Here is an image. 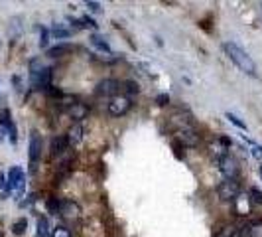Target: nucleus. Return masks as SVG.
I'll return each instance as SVG.
<instances>
[{"mask_svg": "<svg viewBox=\"0 0 262 237\" xmlns=\"http://www.w3.org/2000/svg\"><path fill=\"white\" fill-rule=\"evenodd\" d=\"M217 194L223 202H235L236 198L241 196V186L236 180H225L217 188Z\"/></svg>", "mask_w": 262, "mask_h": 237, "instance_id": "nucleus-6", "label": "nucleus"}, {"mask_svg": "<svg viewBox=\"0 0 262 237\" xmlns=\"http://www.w3.org/2000/svg\"><path fill=\"white\" fill-rule=\"evenodd\" d=\"M227 118H229V121H231V123H233V125H235V127H238V129H243V131H245V129H247V125H245V123H243V121H238V117H235V115H233V113H227Z\"/></svg>", "mask_w": 262, "mask_h": 237, "instance_id": "nucleus-24", "label": "nucleus"}, {"mask_svg": "<svg viewBox=\"0 0 262 237\" xmlns=\"http://www.w3.org/2000/svg\"><path fill=\"white\" fill-rule=\"evenodd\" d=\"M233 235H235V227H233V225H223L221 229L215 231L213 237H233Z\"/></svg>", "mask_w": 262, "mask_h": 237, "instance_id": "nucleus-21", "label": "nucleus"}, {"mask_svg": "<svg viewBox=\"0 0 262 237\" xmlns=\"http://www.w3.org/2000/svg\"><path fill=\"white\" fill-rule=\"evenodd\" d=\"M52 34L57 40H63V38H69V36H71V32H69L67 28L61 26V24H55V26H53V30H52Z\"/></svg>", "mask_w": 262, "mask_h": 237, "instance_id": "nucleus-20", "label": "nucleus"}, {"mask_svg": "<svg viewBox=\"0 0 262 237\" xmlns=\"http://www.w3.org/2000/svg\"><path fill=\"white\" fill-rule=\"evenodd\" d=\"M91 44L95 46V48H99L101 52L111 53V46H108V44H106V42L103 38H101V36H93V38H91Z\"/></svg>", "mask_w": 262, "mask_h": 237, "instance_id": "nucleus-19", "label": "nucleus"}, {"mask_svg": "<svg viewBox=\"0 0 262 237\" xmlns=\"http://www.w3.org/2000/svg\"><path fill=\"white\" fill-rule=\"evenodd\" d=\"M122 91H124L122 95L130 97V95L140 91V87H138V83H134V81H124V83H122Z\"/></svg>", "mask_w": 262, "mask_h": 237, "instance_id": "nucleus-18", "label": "nucleus"}, {"mask_svg": "<svg viewBox=\"0 0 262 237\" xmlns=\"http://www.w3.org/2000/svg\"><path fill=\"white\" fill-rule=\"evenodd\" d=\"M67 115L79 123V121L87 118V115H89V105L87 103H81V101H75L73 105L67 109Z\"/></svg>", "mask_w": 262, "mask_h": 237, "instance_id": "nucleus-11", "label": "nucleus"}, {"mask_svg": "<svg viewBox=\"0 0 262 237\" xmlns=\"http://www.w3.org/2000/svg\"><path fill=\"white\" fill-rule=\"evenodd\" d=\"M73 48L69 46V44H59V46H55V48H52L50 52H48V55H52V57H59V55H63V53L71 52Z\"/></svg>", "mask_w": 262, "mask_h": 237, "instance_id": "nucleus-17", "label": "nucleus"}, {"mask_svg": "<svg viewBox=\"0 0 262 237\" xmlns=\"http://www.w3.org/2000/svg\"><path fill=\"white\" fill-rule=\"evenodd\" d=\"M30 77H32V85H34V87H38V89H48L50 83H52V67L41 66L39 62H32Z\"/></svg>", "mask_w": 262, "mask_h": 237, "instance_id": "nucleus-2", "label": "nucleus"}, {"mask_svg": "<svg viewBox=\"0 0 262 237\" xmlns=\"http://www.w3.org/2000/svg\"><path fill=\"white\" fill-rule=\"evenodd\" d=\"M66 139H67V145H69V146L79 145V143L83 141V127H81L79 123H75V125H73V127L67 131Z\"/></svg>", "mask_w": 262, "mask_h": 237, "instance_id": "nucleus-12", "label": "nucleus"}, {"mask_svg": "<svg viewBox=\"0 0 262 237\" xmlns=\"http://www.w3.org/2000/svg\"><path fill=\"white\" fill-rule=\"evenodd\" d=\"M6 180H8V190H10V192H18V194L24 192L26 174H24V170H22L20 166H12L10 172H8V176H6Z\"/></svg>", "mask_w": 262, "mask_h": 237, "instance_id": "nucleus-5", "label": "nucleus"}, {"mask_svg": "<svg viewBox=\"0 0 262 237\" xmlns=\"http://www.w3.org/2000/svg\"><path fill=\"white\" fill-rule=\"evenodd\" d=\"M249 145L252 146V154H254L256 158H262V148H260V146L254 145V143H250V141H249Z\"/></svg>", "mask_w": 262, "mask_h": 237, "instance_id": "nucleus-26", "label": "nucleus"}, {"mask_svg": "<svg viewBox=\"0 0 262 237\" xmlns=\"http://www.w3.org/2000/svg\"><path fill=\"white\" fill-rule=\"evenodd\" d=\"M223 50H225V53H227V57H229L241 71H245V73H249V75H256V66H254L252 57H250L249 53L245 52L241 46H236L235 42H225Z\"/></svg>", "mask_w": 262, "mask_h": 237, "instance_id": "nucleus-1", "label": "nucleus"}, {"mask_svg": "<svg viewBox=\"0 0 262 237\" xmlns=\"http://www.w3.org/2000/svg\"><path fill=\"white\" fill-rule=\"evenodd\" d=\"M0 190H8V180L4 174H0Z\"/></svg>", "mask_w": 262, "mask_h": 237, "instance_id": "nucleus-27", "label": "nucleus"}, {"mask_svg": "<svg viewBox=\"0 0 262 237\" xmlns=\"http://www.w3.org/2000/svg\"><path fill=\"white\" fill-rule=\"evenodd\" d=\"M156 101H158V105H166V103H170V97H168V95H160Z\"/></svg>", "mask_w": 262, "mask_h": 237, "instance_id": "nucleus-28", "label": "nucleus"}, {"mask_svg": "<svg viewBox=\"0 0 262 237\" xmlns=\"http://www.w3.org/2000/svg\"><path fill=\"white\" fill-rule=\"evenodd\" d=\"M39 46H41V48H46V46H48V30H46V28H41V36H39Z\"/></svg>", "mask_w": 262, "mask_h": 237, "instance_id": "nucleus-25", "label": "nucleus"}, {"mask_svg": "<svg viewBox=\"0 0 262 237\" xmlns=\"http://www.w3.org/2000/svg\"><path fill=\"white\" fill-rule=\"evenodd\" d=\"M250 202H252V204H256V206H258V204H262V192L260 190H256V188H250Z\"/></svg>", "mask_w": 262, "mask_h": 237, "instance_id": "nucleus-23", "label": "nucleus"}, {"mask_svg": "<svg viewBox=\"0 0 262 237\" xmlns=\"http://www.w3.org/2000/svg\"><path fill=\"white\" fill-rule=\"evenodd\" d=\"M67 139L63 134H59V136H53L52 139V145H50V150H52V156H59V154H63L67 150Z\"/></svg>", "mask_w": 262, "mask_h": 237, "instance_id": "nucleus-13", "label": "nucleus"}, {"mask_svg": "<svg viewBox=\"0 0 262 237\" xmlns=\"http://www.w3.org/2000/svg\"><path fill=\"white\" fill-rule=\"evenodd\" d=\"M26 227H28V220L26 218H20V220H16L12 224V233L14 235H24L26 233Z\"/></svg>", "mask_w": 262, "mask_h": 237, "instance_id": "nucleus-15", "label": "nucleus"}, {"mask_svg": "<svg viewBox=\"0 0 262 237\" xmlns=\"http://www.w3.org/2000/svg\"><path fill=\"white\" fill-rule=\"evenodd\" d=\"M52 237H73V235H71V231L67 229L66 225H57L52 231Z\"/></svg>", "mask_w": 262, "mask_h": 237, "instance_id": "nucleus-22", "label": "nucleus"}, {"mask_svg": "<svg viewBox=\"0 0 262 237\" xmlns=\"http://www.w3.org/2000/svg\"><path fill=\"white\" fill-rule=\"evenodd\" d=\"M132 99L130 97H126V95H117V97H113L111 101H108V113L113 115V117H124V115H128L132 109Z\"/></svg>", "mask_w": 262, "mask_h": 237, "instance_id": "nucleus-3", "label": "nucleus"}, {"mask_svg": "<svg viewBox=\"0 0 262 237\" xmlns=\"http://www.w3.org/2000/svg\"><path fill=\"white\" fill-rule=\"evenodd\" d=\"M180 141L187 146H197L199 145V134H197L193 129H185L184 127V129L180 131Z\"/></svg>", "mask_w": 262, "mask_h": 237, "instance_id": "nucleus-14", "label": "nucleus"}, {"mask_svg": "<svg viewBox=\"0 0 262 237\" xmlns=\"http://www.w3.org/2000/svg\"><path fill=\"white\" fill-rule=\"evenodd\" d=\"M219 170L225 174V180H236L238 176V164L231 154H225L219 158Z\"/></svg>", "mask_w": 262, "mask_h": 237, "instance_id": "nucleus-7", "label": "nucleus"}, {"mask_svg": "<svg viewBox=\"0 0 262 237\" xmlns=\"http://www.w3.org/2000/svg\"><path fill=\"white\" fill-rule=\"evenodd\" d=\"M260 176H262V166H260Z\"/></svg>", "mask_w": 262, "mask_h": 237, "instance_id": "nucleus-30", "label": "nucleus"}, {"mask_svg": "<svg viewBox=\"0 0 262 237\" xmlns=\"http://www.w3.org/2000/svg\"><path fill=\"white\" fill-rule=\"evenodd\" d=\"M28 158H30V172H36L38 168V162L41 158V136L34 131L30 134V146H28Z\"/></svg>", "mask_w": 262, "mask_h": 237, "instance_id": "nucleus-4", "label": "nucleus"}, {"mask_svg": "<svg viewBox=\"0 0 262 237\" xmlns=\"http://www.w3.org/2000/svg\"><path fill=\"white\" fill-rule=\"evenodd\" d=\"M87 6H89L91 10H95V12H97V10L101 8V6H99V2H87Z\"/></svg>", "mask_w": 262, "mask_h": 237, "instance_id": "nucleus-29", "label": "nucleus"}, {"mask_svg": "<svg viewBox=\"0 0 262 237\" xmlns=\"http://www.w3.org/2000/svg\"><path fill=\"white\" fill-rule=\"evenodd\" d=\"M122 89V83L117 81V79H103L99 85H97V95L101 97H117L118 91Z\"/></svg>", "mask_w": 262, "mask_h": 237, "instance_id": "nucleus-8", "label": "nucleus"}, {"mask_svg": "<svg viewBox=\"0 0 262 237\" xmlns=\"http://www.w3.org/2000/svg\"><path fill=\"white\" fill-rule=\"evenodd\" d=\"M38 237H52V229L46 218H39L38 220Z\"/></svg>", "mask_w": 262, "mask_h": 237, "instance_id": "nucleus-16", "label": "nucleus"}, {"mask_svg": "<svg viewBox=\"0 0 262 237\" xmlns=\"http://www.w3.org/2000/svg\"><path fill=\"white\" fill-rule=\"evenodd\" d=\"M238 237H262V220H254L238 229Z\"/></svg>", "mask_w": 262, "mask_h": 237, "instance_id": "nucleus-10", "label": "nucleus"}, {"mask_svg": "<svg viewBox=\"0 0 262 237\" xmlns=\"http://www.w3.org/2000/svg\"><path fill=\"white\" fill-rule=\"evenodd\" d=\"M61 218H66V220H77L81 210H79V206L75 202H71V200H66V202H61V206H59V211H57Z\"/></svg>", "mask_w": 262, "mask_h": 237, "instance_id": "nucleus-9", "label": "nucleus"}]
</instances>
